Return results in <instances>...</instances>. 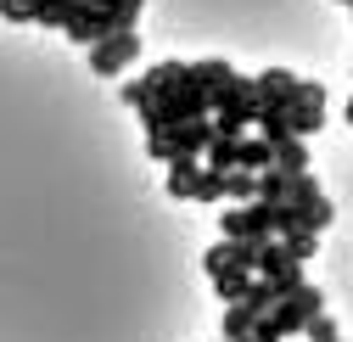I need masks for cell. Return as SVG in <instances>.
<instances>
[{
    "mask_svg": "<svg viewBox=\"0 0 353 342\" xmlns=\"http://www.w3.org/2000/svg\"><path fill=\"white\" fill-rule=\"evenodd\" d=\"M252 90H258V101H286V96L297 90V73H286V68H263V73H252Z\"/></svg>",
    "mask_w": 353,
    "mask_h": 342,
    "instance_id": "15",
    "label": "cell"
},
{
    "mask_svg": "<svg viewBox=\"0 0 353 342\" xmlns=\"http://www.w3.org/2000/svg\"><path fill=\"white\" fill-rule=\"evenodd\" d=\"M241 336H252V314L241 303H225V342H241Z\"/></svg>",
    "mask_w": 353,
    "mask_h": 342,
    "instance_id": "23",
    "label": "cell"
},
{
    "mask_svg": "<svg viewBox=\"0 0 353 342\" xmlns=\"http://www.w3.org/2000/svg\"><path fill=\"white\" fill-rule=\"evenodd\" d=\"M202 157H208L202 168H213V174H230V168H236V141H230V135H219V141H213Z\"/></svg>",
    "mask_w": 353,
    "mask_h": 342,
    "instance_id": "21",
    "label": "cell"
},
{
    "mask_svg": "<svg viewBox=\"0 0 353 342\" xmlns=\"http://www.w3.org/2000/svg\"><path fill=\"white\" fill-rule=\"evenodd\" d=\"M252 130L270 141V146H281V141H292V118H286V101H263L258 107V123Z\"/></svg>",
    "mask_w": 353,
    "mask_h": 342,
    "instance_id": "13",
    "label": "cell"
},
{
    "mask_svg": "<svg viewBox=\"0 0 353 342\" xmlns=\"http://www.w3.org/2000/svg\"><path fill=\"white\" fill-rule=\"evenodd\" d=\"M236 79V68L225 62V57H196V62H185V84H196V90L213 101L219 90H225V84Z\"/></svg>",
    "mask_w": 353,
    "mask_h": 342,
    "instance_id": "10",
    "label": "cell"
},
{
    "mask_svg": "<svg viewBox=\"0 0 353 342\" xmlns=\"http://www.w3.org/2000/svg\"><path fill=\"white\" fill-rule=\"evenodd\" d=\"M196 180H202V163H196V157H180V163H168V197H180V202H191Z\"/></svg>",
    "mask_w": 353,
    "mask_h": 342,
    "instance_id": "16",
    "label": "cell"
},
{
    "mask_svg": "<svg viewBox=\"0 0 353 342\" xmlns=\"http://www.w3.org/2000/svg\"><path fill=\"white\" fill-rule=\"evenodd\" d=\"M219 230H225V241H275V208L270 202H230Z\"/></svg>",
    "mask_w": 353,
    "mask_h": 342,
    "instance_id": "4",
    "label": "cell"
},
{
    "mask_svg": "<svg viewBox=\"0 0 353 342\" xmlns=\"http://www.w3.org/2000/svg\"><path fill=\"white\" fill-rule=\"evenodd\" d=\"M286 118H292V135L297 141H308L314 130H325V84L297 79V90L286 96Z\"/></svg>",
    "mask_w": 353,
    "mask_h": 342,
    "instance_id": "7",
    "label": "cell"
},
{
    "mask_svg": "<svg viewBox=\"0 0 353 342\" xmlns=\"http://www.w3.org/2000/svg\"><path fill=\"white\" fill-rule=\"evenodd\" d=\"M236 168L241 174H263V168H275V146L263 135H236Z\"/></svg>",
    "mask_w": 353,
    "mask_h": 342,
    "instance_id": "11",
    "label": "cell"
},
{
    "mask_svg": "<svg viewBox=\"0 0 353 342\" xmlns=\"http://www.w3.org/2000/svg\"><path fill=\"white\" fill-rule=\"evenodd\" d=\"M191 202H225V174H213V168H202V180H196Z\"/></svg>",
    "mask_w": 353,
    "mask_h": 342,
    "instance_id": "24",
    "label": "cell"
},
{
    "mask_svg": "<svg viewBox=\"0 0 353 342\" xmlns=\"http://www.w3.org/2000/svg\"><path fill=\"white\" fill-rule=\"evenodd\" d=\"M258 107H263V101H258V90H252V79L236 73L225 90L213 96V130H219V135H230V141L247 135L252 123H258Z\"/></svg>",
    "mask_w": 353,
    "mask_h": 342,
    "instance_id": "2",
    "label": "cell"
},
{
    "mask_svg": "<svg viewBox=\"0 0 353 342\" xmlns=\"http://www.w3.org/2000/svg\"><path fill=\"white\" fill-rule=\"evenodd\" d=\"M180 79H185V62H152L141 79H129V84H123V101L141 112V107H152V101L168 90V84H180Z\"/></svg>",
    "mask_w": 353,
    "mask_h": 342,
    "instance_id": "9",
    "label": "cell"
},
{
    "mask_svg": "<svg viewBox=\"0 0 353 342\" xmlns=\"http://www.w3.org/2000/svg\"><path fill=\"white\" fill-rule=\"evenodd\" d=\"M331 219H336V208H331V197H325V191H320V197H308V202H297V230L325 236V230H331Z\"/></svg>",
    "mask_w": 353,
    "mask_h": 342,
    "instance_id": "14",
    "label": "cell"
},
{
    "mask_svg": "<svg viewBox=\"0 0 353 342\" xmlns=\"http://www.w3.org/2000/svg\"><path fill=\"white\" fill-rule=\"evenodd\" d=\"M202 270H208L213 281H219V275H230V270H236V241H213V247L202 252ZM241 275H247V270H241Z\"/></svg>",
    "mask_w": 353,
    "mask_h": 342,
    "instance_id": "18",
    "label": "cell"
},
{
    "mask_svg": "<svg viewBox=\"0 0 353 342\" xmlns=\"http://www.w3.org/2000/svg\"><path fill=\"white\" fill-rule=\"evenodd\" d=\"M275 303H281V292H275L270 281H263V275H258V281H247V292H241V309H247L252 320H258V314H270Z\"/></svg>",
    "mask_w": 353,
    "mask_h": 342,
    "instance_id": "17",
    "label": "cell"
},
{
    "mask_svg": "<svg viewBox=\"0 0 353 342\" xmlns=\"http://www.w3.org/2000/svg\"><path fill=\"white\" fill-rule=\"evenodd\" d=\"M308 197H320L314 174H286V168H263L258 174V202H270V208H297Z\"/></svg>",
    "mask_w": 353,
    "mask_h": 342,
    "instance_id": "6",
    "label": "cell"
},
{
    "mask_svg": "<svg viewBox=\"0 0 353 342\" xmlns=\"http://www.w3.org/2000/svg\"><path fill=\"white\" fill-rule=\"evenodd\" d=\"M303 336H308V342H342V331H336V320H331V314H314V320L303 325Z\"/></svg>",
    "mask_w": 353,
    "mask_h": 342,
    "instance_id": "26",
    "label": "cell"
},
{
    "mask_svg": "<svg viewBox=\"0 0 353 342\" xmlns=\"http://www.w3.org/2000/svg\"><path fill=\"white\" fill-rule=\"evenodd\" d=\"M225 202H258V174L230 168V174H225Z\"/></svg>",
    "mask_w": 353,
    "mask_h": 342,
    "instance_id": "22",
    "label": "cell"
},
{
    "mask_svg": "<svg viewBox=\"0 0 353 342\" xmlns=\"http://www.w3.org/2000/svg\"><path fill=\"white\" fill-rule=\"evenodd\" d=\"M28 12H34L39 28H68L84 12V0H28Z\"/></svg>",
    "mask_w": 353,
    "mask_h": 342,
    "instance_id": "12",
    "label": "cell"
},
{
    "mask_svg": "<svg viewBox=\"0 0 353 342\" xmlns=\"http://www.w3.org/2000/svg\"><path fill=\"white\" fill-rule=\"evenodd\" d=\"M213 141H219L213 118L174 123V130H157V135H146V157H157V163H180V157H202Z\"/></svg>",
    "mask_w": 353,
    "mask_h": 342,
    "instance_id": "3",
    "label": "cell"
},
{
    "mask_svg": "<svg viewBox=\"0 0 353 342\" xmlns=\"http://www.w3.org/2000/svg\"><path fill=\"white\" fill-rule=\"evenodd\" d=\"M347 123H353V101H347Z\"/></svg>",
    "mask_w": 353,
    "mask_h": 342,
    "instance_id": "27",
    "label": "cell"
},
{
    "mask_svg": "<svg viewBox=\"0 0 353 342\" xmlns=\"http://www.w3.org/2000/svg\"><path fill=\"white\" fill-rule=\"evenodd\" d=\"M314 314H325V292H320L314 281H303L297 292H286L281 303L270 309V325H275L281 336H292V331H303V325L314 320Z\"/></svg>",
    "mask_w": 353,
    "mask_h": 342,
    "instance_id": "5",
    "label": "cell"
},
{
    "mask_svg": "<svg viewBox=\"0 0 353 342\" xmlns=\"http://www.w3.org/2000/svg\"><path fill=\"white\" fill-rule=\"evenodd\" d=\"M196 118H213V101L196 90V84H168V90L152 101V107H141V123H146V135H157V130H174V123H196Z\"/></svg>",
    "mask_w": 353,
    "mask_h": 342,
    "instance_id": "1",
    "label": "cell"
},
{
    "mask_svg": "<svg viewBox=\"0 0 353 342\" xmlns=\"http://www.w3.org/2000/svg\"><path fill=\"white\" fill-rule=\"evenodd\" d=\"M275 168H286V174H308V146L292 135V141H281L275 146Z\"/></svg>",
    "mask_w": 353,
    "mask_h": 342,
    "instance_id": "20",
    "label": "cell"
},
{
    "mask_svg": "<svg viewBox=\"0 0 353 342\" xmlns=\"http://www.w3.org/2000/svg\"><path fill=\"white\" fill-rule=\"evenodd\" d=\"M135 57H141V34L135 28H129V34H107L101 46H90V73L96 79H118Z\"/></svg>",
    "mask_w": 353,
    "mask_h": 342,
    "instance_id": "8",
    "label": "cell"
},
{
    "mask_svg": "<svg viewBox=\"0 0 353 342\" xmlns=\"http://www.w3.org/2000/svg\"><path fill=\"white\" fill-rule=\"evenodd\" d=\"M281 252H286L292 264H308V259L320 252V236H308V230H286V236H281Z\"/></svg>",
    "mask_w": 353,
    "mask_h": 342,
    "instance_id": "19",
    "label": "cell"
},
{
    "mask_svg": "<svg viewBox=\"0 0 353 342\" xmlns=\"http://www.w3.org/2000/svg\"><path fill=\"white\" fill-rule=\"evenodd\" d=\"M247 281H252V275H241V270H230V275H219V281H213V292L225 297V303H241V292H247Z\"/></svg>",
    "mask_w": 353,
    "mask_h": 342,
    "instance_id": "25",
    "label": "cell"
},
{
    "mask_svg": "<svg viewBox=\"0 0 353 342\" xmlns=\"http://www.w3.org/2000/svg\"><path fill=\"white\" fill-rule=\"evenodd\" d=\"M219 342H225V336H219Z\"/></svg>",
    "mask_w": 353,
    "mask_h": 342,
    "instance_id": "28",
    "label": "cell"
}]
</instances>
